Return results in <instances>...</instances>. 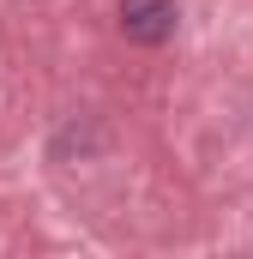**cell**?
Wrapping results in <instances>:
<instances>
[{"label": "cell", "mask_w": 253, "mask_h": 259, "mask_svg": "<svg viewBox=\"0 0 253 259\" xmlns=\"http://www.w3.org/2000/svg\"><path fill=\"white\" fill-rule=\"evenodd\" d=\"M121 30L133 42H163L175 30V0H121Z\"/></svg>", "instance_id": "cell-1"}]
</instances>
